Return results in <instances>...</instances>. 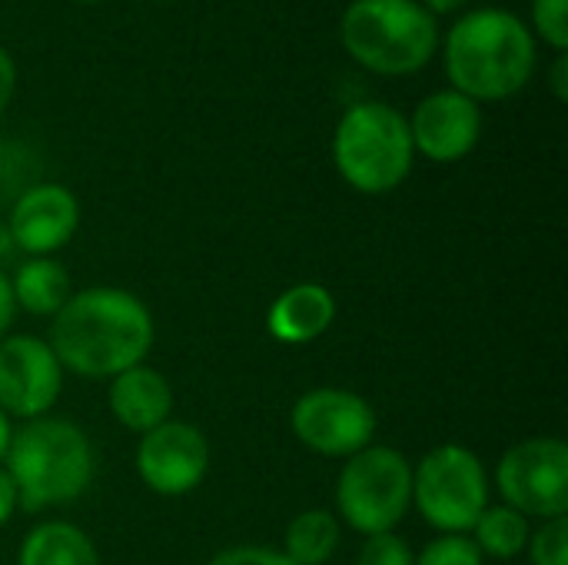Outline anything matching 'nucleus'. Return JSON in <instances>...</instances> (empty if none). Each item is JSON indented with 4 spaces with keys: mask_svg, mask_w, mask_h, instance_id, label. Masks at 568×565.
<instances>
[{
    "mask_svg": "<svg viewBox=\"0 0 568 565\" xmlns=\"http://www.w3.org/2000/svg\"><path fill=\"white\" fill-rule=\"evenodd\" d=\"M156 326L146 303L120 286L70 293L53 313L50 350L63 370L87 380H113L146 360Z\"/></svg>",
    "mask_w": 568,
    "mask_h": 565,
    "instance_id": "obj_1",
    "label": "nucleus"
},
{
    "mask_svg": "<svg viewBox=\"0 0 568 565\" xmlns=\"http://www.w3.org/2000/svg\"><path fill=\"white\" fill-rule=\"evenodd\" d=\"M539 63V47L523 17L506 7L463 13L443 40L449 87L476 103H503L526 90Z\"/></svg>",
    "mask_w": 568,
    "mask_h": 565,
    "instance_id": "obj_2",
    "label": "nucleus"
},
{
    "mask_svg": "<svg viewBox=\"0 0 568 565\" xmlns=\"http://www.w3.org/2000/svg\"><path fill=\"white\" fill-rule=\"evenodd\" d=\"M3 470L17 490V509L40 513L80 500L93 480V446L73 420L40 416L13 430Z\"/></svg>",
    "mask_w": 568,
    "mask_h": 565,
    "instance_id": "obj_3",
    "label": "nucleus"
},
{
    "mask_svg": "<svg viewBox=\"0 0 568 565\" xmlns=\"http://www.w3.org/2000/svg\"><path fill=\"white\" fill-rule=\"evenodd\" d=\"M343 50L376 77H413L439 50V23L419 0H349L339 20Z\"/></svg>",
    "mask_w": 568,
    "mask_h": 565,
    "instance_id": "obj_4",
    "label": "nucleus"
},
{
    "mask_svg": "<svg viewBox=\"0 0 568 565\" xmlns=\"http://www.w3.org/2000/svg\"><path fill=\"white\" fill-rule=\"evenodd\" d=\"M333 163L343 183L363 196L399 190L416 163L406 113L383 100L346 107L333 130Z\"/></svg>",
    "mask_w": 568,
    "mask_h": 565,
    "instance_id": "obj_5",
    "label": "nucleus"
},
{
    "mask_svg": "<svg viewBox=\"0 0 568 565\" xmlns=\"http://www.w3.org/2000/svg\"><path fill=\"white\" fill-rule=\"evenodd\" d=\"M336 509L359 536L393 533L413 509V466L396 446L369 443L336 480Z\"/></svg>",
    "mask_w": 568,
    "mask_h": 565,
    "instance_id": "obj_6",
    "label": "nucleus"
},
{
    "mask_svg": "<svg viewBox=\"0 0 568 565\" xmlns=\"http://www.w3.org/2000/svg\"><path fill=\"white\" fill-rule=\"evenodd\" d=\"M486 506L489 473L469 446L443 443L413 466V509L443 536L473 533Z\"/></svg>",
    "mask_w": 568,
    "mask_h": 565,
    "instance_id": "obj_7",
    "label": "nucleus"
},
{
    "mask_svg": "<svg viewBox=\"0 0 568 565\" xmlns=\"http://www.w3.org/2000/svg\"><path fill=\"white\" fill-rule=\"evenodd\" d=\"M496 486L503 506L526 519H566L568 516V446L556 436L523 440L499 456Z\"/></svg>",
    "mask_w": 568,
    "mask_h": 565,
    "instance_id": "obj_8",
    "label": "nucleus"
},
{
    "mask_svg": "<svg viewBox=\"0 0 568 565\" xmlns=\"http://www.w3.org/2000/svg\"><path fill=\"white\" fill-rule=\"evenodd\" d=\"M293 436L329 460H349L376 436V410L349 390L323 386L303 393L290 410Z\"/></svg>",
    "mask_w": 568,
    "mask_h": 565,
    "instance_id": "obj_9",
    "label": "nucleus"
},
{
    "mask_svg": "<svg viewBox=\"0 0 568 565\" xmlns=\"http://www.w3.org/2000/svg\"><path fill=\"white\" fill-rule=\"evenodd\" d=\"M63 390V366L50 343L27 333L0 340V410L10 420H40L53 410Z\"/></svg>",
    "mask_w": 568,
    "mask_h": 565,
    "instance_id": "obj_10",
    "label": "nucleus"
},
{
    "mask_svg": "<svg viewBox=\"0 0 568 565\" xmlns=\"http://www.w3.org/2000/svg\"><path fill=\"white\" fill-rule=\"evenodd\" d=\"M133 463L143 486L153 490L156 496H186L206 480L210 443L200 426L183 420H166L140 436Z\"/></svg>",
    "mask_w": 568,
    "mask_h": 565,
    "instance_id": "obj_11",
    "label": "nucleus"
},
{
    "mask_svg": "<svg viewBox=\"0 0 568 565\" xmlns=\"http://www.w3.org/2000/svg\"><path fill=\"white\" fill-rule=\"evenodd\" d=\"M406 120L416 157L433 163H459L483 137V107L453 87L423 97Z\"/></svg>",
    "mask_w": 568,
    "mask_h": 565,
    "instance_id": "obj_12",
    "label": "nucleus"
},
{
    "mask_svg": "<svg viewBox=\"0 0 568 565\" xmlns=\"http://www.w3.org/2000/svg\"><path fill=\"white\" fill-rule=\"evenodd\" d=\"M80 226V203L63 183L43 180L23 186L7 216V233L27 256H53L63 250Z\"/></svg>",
    "mask_w": 568,
    "mask_h": 565,
    "instance_id": "obj_13",
    "label": "nucleus"
},
{
    "mask_svg": "<svg viewBox=\"0 0 568 565\" xmlns=\"http://www.w3.org/2000/svg\"><path fill=\"white\" fill-rule=\"evenodd\" d=\"M336 323V296L323 283H296L266 310V333L283 346L316 343Z\"/></svg>",
    "mask_w": 568,
    "mask_h": 565,
    "instance_id": "obj_14",
    "label": "nucleus"
},
{
    "mask_svg": "<svg viewBox=\"0 0 568 565\" xmlns=\"http://www.w3.org/2000/svg\"><path fill=\"white\" fill-rule=\"evenodd\" d=\"M110 413L123 430L143 436L173 420V390L160 370L140 363L110 380Z\"/></svg>",
    "mask_w": 568,
    "mask_h": 565,
    "instance_id": "obj_15",
    "label": "nucleus"
},
{
    "mask_svg": "<svg viewBox=\"0 0 568 565\" xmlns=\"http://www.w3.org/2000/svg\"><path fill=\"white\" fill-rule=\"evenodd\" d=\"M17 565H100V556L80 526L50 519L23 536Z\"/></svg>",
    "mask_w": 568,
    "mask_h": 565,
    "instance_id": "obj_16",
    "label": "nucleus"
},
{
    "mask_svg": "<svg viewBox=\"0 0 568 565\" xmlns=\"http://www.w3.org/2000/svg\"><path fill=\"white\" fill-rule=\"evenodd\" d=\"M17 310L30 316H50L70 300V276L53 256H27L10 280Z\"/></svg>",
    "mask_w": 568,
    "mask_h": 565,
    "instance_id": "obj_17",
    "label": "nucleus"
},
{
    "mask_svg": "<svg viewBox=\"0 0 568 565\" xmlns=\"http://www.w3.org/2000/svg\"><path fill=\"white\" fill-rule=\"evenodd\" d=\"M339 539H343V529L329 509H303L286 526L283 556L296 565H323L339 549Z\"/></svg>",
    "mask_w": 568,
    "mask_h": 565,
    "instance_id": "obj_18",
    "label": "nucleus"
},
{
    "mask_svg": "<svg viewBox=\"0 0 568 565\" xmlns=\"http://www.w3.org/2000/svg\"><path fill=\"white\" fill-rule=\"evenodd\" d=\"M529 533H532V526L523 513H516L509 506H486L483 516L476 519L469 539L476 543V549L483 556L506 563V559H516L519 553H526Z\"/></svg>",
    "mask_w": 568,
    "mask_h": 565,
    "instance_id": "obj_19",
    "label": "nucleus"
},
{
    "mask_svg": "<svg viewBox=\"0 0 568 565\" xmlns=\"http://www.w3.org/2000/svg\"><path fill=\"white\" fill-rule=\"evenodd\" d=\"M532 37H539L556 53L568 50V0H532Z\"/></svg>",
    "mask_w": 568,
    "mask_h": 565,
    "instance_id": "obj_20",
    "label": "nucleus"
},
{
    "mask_svg": "<svg viewBox=\"0 0 568 565\" xmlns=\"http://www.w3.org/2000/svg\"><path fill=\"white\" fill-rule=\"evenodd\" d=\"M529 563L532 565H568V516L549 519L529 533Z\"/></svg>",
    "mask_w": 568,
    "mask_h": 565,
    "instance_id": "obj_21",
    "label": "nucleus"
},
{
    "mask_svg": "<svg viewBox=\"0 0 568 565\" xmlns=\"http://www.w3.org/2000/svg\"><path fill=\"white\" fill-rule=\"evenodd\" d=\"M416 565H486V556L469 536H436L416 556Z\"/></svg>",
    "mask_w": 568,
    "mask_h": 565,
    "instance_id": "obj_22",
    "label": "nucleus"
},
{
    "mask_svg": "<svg viewBox=\"0 0 568 565\" xmlns=\"http://www.w3.org/2000/svg\"><path fill=\"white\" fill-rule=\"evenodd\" d=\"M356 565H416V553L396 533L366 536V543L359 546Z\"/></svg>",
    "mask_w": 568,
    "mask_h": 565,
    "instance_id": "obj_23",
    "label": "nucleus"
},
{
    "mask_svg": "<svg viewBox=\"0 0 568 565\" xmlns=\"http://www.w3.org/2000/svg\"><path fill=\"white\" fill-rule=\"evenodd\" d=\"M206 565H296L283 556V549H270V546H230L223 553H216Z\"/></svg>",
    "mask_w": 568,
    "mask_h": 565,
    "instance_id": "obj_24",
    "label": "nucleus"
},
{
    "mask_svg": "<svg viewBox=\"0 0 568 565\" xmlns=\"http://www.w3.org/2000/svg\"><path fill=\"white\" fill-rule=\"evenodd\" d=\"M13 90H17V63H13L10 50L0 47V117L7 113V107L13 100Z\"/></svg>",
    "mask_w": 568,
    "mask_h": 565,
    "instance_id": "obj_25",
    "label": "nucleus"
},
{
    "mask_svg": "<svg viewBox=\"0 0 568 565\" xmlns=\"http://www.w3.org/2000/svg\"><path fill=\"white\" fill-rule=\"evenodd\" d=\"M13 316H17V300H13V290H10V276L0 270V340L10 333Z\"/></svg>",
    "mask_w": 568,
    "mask_h": 565,
    "instance_id": "obj_26",
    "label": "nucleus"
},
{
    "mask_svg": "<svg viewBox=\"0 0 568 565\" xmlns=\"http://www.w3.org/2000/svg\"><path fill=\"white\" fill-rule=\"evenodd\" d=\"M13 509H17V490H13V483H10L7 470L0 466V526H7V523H10Z\"/></svg>",
    "mask_w": 568,
    "mask_h": 565,
    "instance_id": "obj_27",
    "label": "nucleus"
},
{
    "mask_svg": "<svg viewBox=\"0 0 568 565\" xmlns=\"http://www.w3.org/2000/svg\"><path fill=\"white\" fill-rule=\"evenodd\" d=\"M566 77H568V57L566 53H556V63H552V93H556V100H566L568 97Z\"/></svg>",
    "mask_w": 568,
    "mask_h": 565,
    "instance_id": "obj_28",
    "label": "nucleus"
},
{
    "mask_svg": "<svg viewBox=\"0 0 568 565\" xmlns=\"http://www.w3.org/2000/svg\"><path fill=\"white\" fill-rule=\"evenodd\" d=\"M433 17H443V13H456V10H463L469 0H419Z\"/></svg>",
    "mask_w": 568,
    "mask_h": 565,
    "instance_id": "obj_29",
    "label": "nucleus"
},
{
    "mask_svg": "<svg viewBox=\"0 0 568 565\" xmlns=\"http://www.w3.org/2000/svg\"><path fill=\"white\" fill-rule=\"evenodd\" d=\"M10 436H13V426H10V416L0 410V463L7 456V446H10Z\"/></svg>",
    "mask_w": 568,
    "mask_h": 565,
    "instance_id": "obj_30",
    "label": "nucleus"
},
{
    "mask_svg": "<svg viewBox=\"0 0 568 565\" xmlns=\"http://www.w3.org/2000/svg\"><path fill=\"white\" fill-rule=\"evenodd\" d=\"M10 250H13V240H10L7 226H0V256H3V253H10Z\"/></svg>",
    "mask_w": 568,
    "mask_h": 565,
    "instance_id": "obj_31",
    "label": "nucleus"
},
{
    "mask_svg": "<svg viewBox=\"0 0 568 565\" xmlns=\"http://www.w3.org/2000/svg\"><path fill=\"white\" fill-rule=\"evenodd\" d=\"M77 3H103V0H77Z\"/></svg>",
    "mask_w": 568,
    "mask_h": 565,
    "instance_id": "obj_32",
    "label": "nucleus"
}]
</instances>
